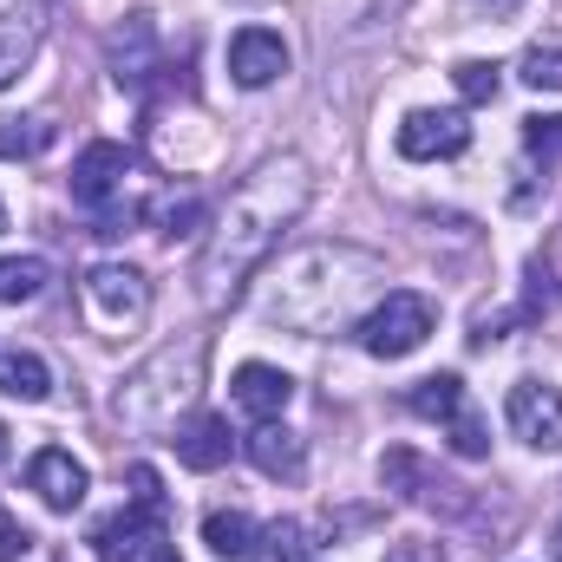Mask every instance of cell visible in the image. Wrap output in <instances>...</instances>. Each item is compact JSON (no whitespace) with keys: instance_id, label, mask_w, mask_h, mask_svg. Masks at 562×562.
Here are the masks:
<instances>
[{"instance_id":"25","label":"cell","mask_w":562,"mask_h":562,"mask_svg":"<svg viewBox=\"0 0 562 562\" xmlns=\"http://www.w3.org/2000/svg\"><path fill=\"white\" fill-rule=\"evenodd\" d=\"M517 72H524L530 92H562V46H530Z\"/></svg>"},{"instance_id":"19","label":"cell","mask_w":562,"mask_h":562,"mask_svg":"<svg viewBox=\"0 0 562 562\" xmlns=\"http://www.w3.org/2000/svg\"><path fill=\"white\" fill-rule=\"evenodd\" d=\"M40 13L33 7H13V13H0V86H13L20 72H26V59L40 53Z\"/></svg>"},{"instance_id":"16","label":"cell","mask_w":562,"mask_h":562,"mask_svg":"<svg viewBox=\"0 0 562 562\" xmlns=\"http://www.w3.org/2000/svg\"><path fill=\"white\" fill-rule=\"evenodd\" d=\"M380 477H386L393 491H400V484H413L406 497H419V504H431V510H438V504H445V510H464V484H451V477H431L413 451H386V458H380Z\"/></svg>"},{"instance_id":"32","label":"cell","mask_w":562,"mask_h":562,"mask_svg":"<svg viewBox=\"0 0 562 562\" xmlns=\"http://www.w3.org/2000/svg\"><path fill=\"white\" fill-rule=\"evenodd\" d=\"M0 229H7V210H0Z\"/></svg>"},{"instance_id":"27","label":"cell","mask_w":562,"mask_h":562,"mask_svg":"<svg viewBox=\"0 0 562 562\" xmlns=\"http://www.w3.org/2000/svg\"><path fill=\"white\" fill-rule=\"evenodd\" d=\"M269 562H301V524H269Z\"/></svg>"},{"instance_id":"20","label":"cell","mask_w":562,"mask_h":562,"mask_svg":"<svg viewBox=\"0 0 562 562\" xmlns=\"http://www.w3.org/2000/svg\"><path fill=\"white\" fill-rule=\"evenodd\" d=\"M203 543H210V557H256V524L243 517V510H210L203 517Z\"/></svg>"},{"instance_id":"14","label":"cell","mask_w":562,"mask_h":562,"mask_svg":"<svg viewBox=\"0 0 562 562\" xmlns=\"http://www.w3.org/2000/svg\"><path fill=\"white\" fill-rule=\"evenodd\" d=\"M112 79L119 86H132V92H144L150 86V72H164V59H157V26H150V13H132L119 33H112Z\"/></svg>"},{"instance_id":"7","label":"cell","mask_w":562,"mask_h":562,"mask_svg":"<svg viewBox=\"0 0 562 562\" xmlns=\"http://www.w3.org/2000/svg\"><path fill=\"white\" fill-rule=\"evenodd\" d=\"M144 307H150V288H144L138 269H125V262H99L92 276L79 281V314L99 327V334H125V327H138Z\"/></svg>"},{"instance_id":"11","label":"cell","mask_w":562,"mask_h":562,"mask_svg":"<svg viewBox=\"0 0 562 562\" xmlns=\"http://www.w3.org/2000/svg\"><path fill=\"white\" fill-rule=\"evenodd\" d=\"M281 72H288V40H281V33H269V26H243V33L229 40V79H236L243 92L276 86Z\"/></svg>"},{"instance_id":"28","label":"cell","mask_w":562,"mask_h":562,"mask_svg":"<svg viewBox=\"0 0 562 562\" xmlns=\"http://www.w3.org/2000/svg\"><path fill=\"white\" fill-rule=\"evenodd\" d=\"M26 550H33V537H26V530L7 517V504H0V562H20Z\"/></svg>"},{"instance_id":"12","label":"cell","mask_w":562,"mask_h":562,"mask_svg":"<svg viewBox=\"0 0 562 562\" xmlns=\"http://www.w3.org/2000/svg\"><path fill=\"white\" fill-rule=\"evenodd\" d=\"M86 464L72 458V451H59V445H46V451H33V464H26V491H40V504L46 510H79L86 504Z\"/></svg>"},{"instance_id":"8","label":"cell","mask_w":562,"mask_h":562,"mask_svg":"<svg viewBox=\"0 0 562 562\" xmlns=\"http://www.w3.org/2000/svg\"><path fill=\"white\" fill-rule=\"evenodd\" d=\"M92 550H99V562H177L170 524H164V517H144L132 504L92 530Z\"/></svg>"},{"instance_id":"26","label":"cell","mask_w":562,"mask_h":562,"mask_svg":"<svg viewBox=\"0 0 562 562\" xmlns=\"http://www.w3.org/2000/svg\"><path fill=\"white\" fill-rule=\"evenodd\" d=\"M524 150H530V157H543V164L562 157V112H557V119H524Z\"/></svg>"},{"instance_id":"17","label":"cell","mask_w":562,"mask_h":562,"mask_svg":"<svg viewBox=\"0 0 562 562\" xmlns=\"http://www.w3.org/2000/svg\"><path fill=\"white\" fill-rule=\"evenodd\" d=\"M243 445H249V458H256V471H262V477H301V464H307V445H301L288 425H276V419L256 425Z\"/></svg>"},{"instance_id":"21","label":"cell","mask_w":562,"mask_h":562,"mask_svg":"<svg viewBox=\"0 0 562 562\" xmlns=\"http://www.w3.org/2000/svg\"><path fill=\"white\" fill-rule=\"evenodd\" d=\"M46 288V262L40 256H7L0 262V307H20Z\"/></svg>"},{"instance_id":"24","label":"cell","mask_w":562,"mask_h":562,"mask_svg":"<svg viewBox=\"0 0 562 562\" xmlns=\"http://www.w3.org/2000/svg\"><path fill=\"white\" fill-rule=\"evenodd\" d=\"M125 484H132V510H144V517H164V524H170V497H164V477H157L150 464H132V471H125Z\"/></svg>"},{"instance_id":"15","label":"cell","mask_w":562,"mask_h":562,"mask_svg":"<svg viewBox=\"0 0 562 562\" xmlns=\"http://www.w3.org/2000/svg\"><path fill=\"white\" fill-rule=\"evenodd\" d=\"M170 445H177V464H190V471H223L229 464V425L216 413H196V419L170 425Z\"/></svg>"},{"instance_id":"5","label":"cell","mask_w":562,"mask_h":562,"mask_svg":"<svg viewBox=\"0 0 562 562\" xmlns=\"http://www.w3.org/2000/svg\"><path fill=\"white\" fill-rule=\"evenodd\" d=\"M431 327H438V307L413 294V288H393L373 314H360V347L373 353V360H406V353H419L425 340H431Z\"/></svg>"},{"instance_id":"23","label":"cell","mask_w":562,"mask_h":562,"mask_svg":"<svg viewBox=\"0 0 562 562\" xmlns=\"http://www.w3.org/2000/svg\"><path fill=\"white\" fill-rule=\"evenodd\" d=\"M451 86H458L471 105H484V99H497V86H504V79H497V66H491V59H458V66H451Z\"/></svg>"},{"instance_id":"2","label":"cell","mask_w":562,"mask_h":562,"mask_svg":"<svg viewBox=\"0 0 562 562\" xmlns=\"http://www.w3.org/2000/svg\"><path fill=\"white\" fill-rule=\"evenodd\" d=\"M380 276H386L380 256H367L353 243H321V249H301L294 262H281L262 314L281 321V327H294V334H327Z\"/></svg>"},{"instance_id":"22","label":"cell","mask_w":562,"mask_h":562,"mask_svg":"<svg viewBox=\"0 0 562 562\" xmlns=\"http://www.w3.org/2000/svg\"><path fill=\"white\" fill-rule=\"evenodd\" d=\"M53 144V119H7L0 125V157H40Z\"/></svg>"},{"instance_id":"6","label":"cell","mask_w":562,"mask_h":562,"mask_svg":"<svg viewBox=\"0 0 562 562\" xmlns=\"http://www.w3.org/2000/svg\"><path fill=\"white\" fill-rule=\"evenodd\" d=\"M406 406H413L419 419L445 425L458 458H484V451H491V425L477 419V406L464 400V380H458V373H431V380H419V386L406 393Z\"/></svg>"},{"instance_id":"13","label":"cell","mask_w":562,"mask_h":562,"mask_svg":"<svg viewBox=\"0 0 562 562\" xmlns=\"http://www.w3.org/2000/svg\"><path fill=\"white\" fill-rule=\"evenodd\" d=\"M229 400H236V413H249L256 425H269L288 413V400H294V380L269 367V360H243L236 367V380H229Z\"/></svg>"},{"instance_id":"4","label":"cell","mask_w":562,"mask_h":562,"mask_svg":"<svg viewBox=\"0 0 562 562\" xmlns=\"http://www.w3.org/2000/svg\"><path fill=\"white\" fill-rule=\"evenodd\" d=\"M132 177H138V157H132L125 144L99 138V144L79 150V164H72V203H86V210L105 223L99 236H125V223L138 216V203L125 196Z\"/></svg>"},{"instance_id":"29","label":"cell","mask_w":562,"mask_h":562,"mask_svg":"<svg viewBox=\"0 0 562 562\" xmlns=\"http://www.w3.org/2000/svg\"><path fill=\"white\" fill-rule=\"evenodd\" d=\"M386 562H438V543H393Z\"/></svg>"},{"instance_id":"3","label":"cell","mask_w":562,"mask_h":562,"mask_svg":"<svg viewBox=\"0 0 562 562\" xmlns=\"http://www.w3.org/2000/svg\"><path fill=\"white\" fill-rule=\"evenodd\" d=\"M196 386H203V347H196V340L164 347V353H150L138 373L125 380V393H119V425H132V431H170V425H177V406H190Z\"/></svg>"},{"instance_id":"9","label":"cell","mask_w":562,"mask_h":562,"mask_svg":"<svg viewBox=\"0 0 562 562\" xmlns=\"http://www.w3.org/2000/svg\"><path fill=\"white\" fill-rule=\"evenodd\" d=\"M504 419L530 451H562V393L550 380H517L504 400Z\"/></svg>"},{"instance_id":"10","label":"cell","mask_w":562,"mask_h":562,"mask_svg":"<svg viewBox=\"0 0 562 562\" xmlns=\"http://www.w3.org/2000/svg\"><path fill=\"white\" fill-rule=\"evenodd\" d=\"M400 157L406 164H438V157H464L471 150V119L464 112H406L400 119Z\"/></svg>"},{"instance_id":"18","label":"cell","mask_w":562,"mask_h":562,"mask_svg":"<svg viewBox=\"0 0 562 562\" xmlns=\"http://www.w3.org/2000/svg\"><path fill=\"white\" fill-rule=\"evenodd\" d=\"M0 393L20 400V406H40L53 393V367L40 353H26V347H0Z\"/></svg>"},{"instance_id":"31","label":"cell","mask_w":562,"mask_h":562,"mask_svg":"<svg viewBox=\"0 0 562 562\" xmlns=\"http://www.w3.org/2000/svg\"><path fill=\"white\" fill-rule=\"evenodd\" d=\"M550 557L562 562V517H557V530H550Z\"/></svg>"},{"instance_id":"30","label":"cell","mask_w":562,"mask_h":562,"mask_svg":"<svg viewBox=\"0 0 562 562\" xmlns=\"http://www.w3.org/2000/svg\"><path fill=\"white\" fill-rule=\"evenodd\" d=\"M7 458H13V431L0 425V464H7Z\"/></svg>"},{"instance_id":"1","label":"cell","mask_w":562,"mask_h":562,"mask_svg":"<svg viewBox=\"0 0 562 562\" xmlns=\"http://www.w3.org/2000/svg\"><path fill=\"white\" fill-rule=\"evenodd\" d=\"M307 190H314V177H307L301 157H269V164L249 170V183L223 203V216L210 223V243L196 256V294L210 307L236 301V288L256 276L262 256L281 243V229L307 210Z\"/></svg>"}]
</instances>
